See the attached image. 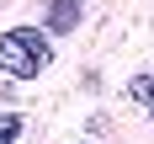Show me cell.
<instances>
[{
    "label": "cell",
    "mask_w": 154,
    "mask_h": 144,
    "mask_svg": "<svg viewBox=\"0 0 154 144\" xmlns=\"http://www.w3.org/2000/svg\"><path fill=\"white\" fill-rule=\"evenodd\" d=\"M48 59H53V48H48V32L37 27H11V32H0V69L16 80H32V75H43Z\"/></svg>",
    "instance_id": "1"
},
{
    "label": "cell",
    "mask_w": 154,
    "mask_h": 144,
    "mask_svg": "<svg viewBox=\"0 0 154 144\" xmlns=\"http://www.w3.org/2000/svg\"><path fill=\"white\" fill-rule=\"evenodd\" d=\"M80 21V0H53V11H48V32H69Z\"/></svg>",
    "instance_id": "2"
},
{
    "label": "cell",
    "mask_w": 154,
    "mask_h": 144,
    "mask_svg": "<svg viewBox=\"0 0 154 144\" xmlns=\"http://www.w3.org/2000/svg\"><path fill=\"white\" fill-rule=\"evenodd\" d=\"M128 96H133V101L154 117V75H133V80H128Z\"/></svg>",
    "instance_id": "3"
},
{
    "label": "cell",
    "mask_w": 154,
    "mask_h": 144,
    "mask_svg": "<svg viewBox=\"0 0 154 144\" xmlns=\"http://www.w3.org/2000/svg\"><path fill=\"white\" fill-rule=\"evenodd\" d=\"M21 139V117L16 112H0V144H16Z\"/></svg>",
    "instance_id": "4"
}]
</instances>
